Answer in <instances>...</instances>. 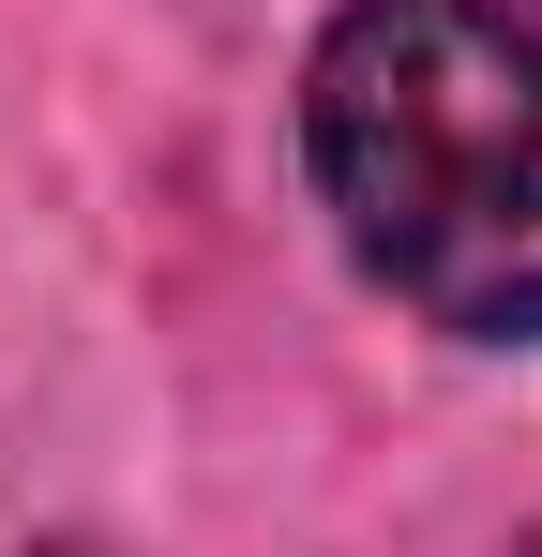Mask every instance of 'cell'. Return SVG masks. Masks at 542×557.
Here are the masks:
<instances>
[{
    "instance_id": "3957f363",
    "label": "cell",
    "mask_w": 542,
    "mask_h": 557,
    "mask_svg": "<svg viewBox=\"0 0 542 557\" xmlns=\"http://www.w3.org/2000/svg\"><path fill=\"white\" fill-rule=\"evenodd\" d=\"M528 557H542V543H528Z\"/></svg>"
},
{
    "instance_id": "7a4b0ae2",
    "label": "cell",
    "mask_w": 542,
    "mask_h": 557,
    "mask_svg": "<svg viewBox=\"0 0 542 557\" xmlns=\"http://www.w3.org/2000/svg\"><path fill=\"white\" fill-rule=\"evenodd\" d=\"M61 557H76V543H61Z\"/></svg>"
},
{
    "instance_id": "6da1fadb",
    "label": "cell",
    "mask_w": 542,
    "mask_h": 557,
    "mask_svg": "<svg viewBox=\"0 0 542 557\" xmlns=\"http://www.w3.org/2000/svg\"><path fill=\"white\" fill-rule=\"evenodd\" d=\"M347 257L467 347L542 332V30L497 0H347L301 76Z\"/></svg>"
}]
</instances>
